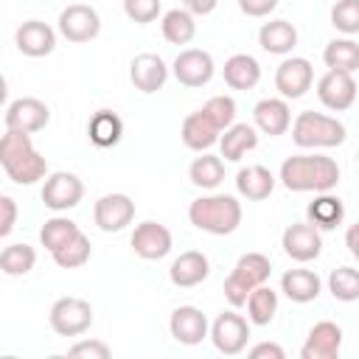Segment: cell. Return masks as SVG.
Segmentation results:
<instances>
[{
	"mask_svg": "<svg viewBox=\"0 0 359 359\" xmlns=\"http://www.w3.org/2000/svg\"><path fill=\"white\" fill-rule=\"evenodd\" d=\"M213 345L222 351V353H238L244 345H247V337H250V325L241 314H233V311H224L216 317L213 323Z\"/></svg>",
	"mask_w": 359,
	"mask_h": 359,
	"instance_id": "cell-12",
	"label": "cell"
},
{
	"mask_svg": "<svg viewBox=\"0 0 359 359\" xmlns=\"http://www.w3.org/2000/svg\"><path fill=\"white\" fill-rule=\"evenodd\" d=\"M87 135H90V140H93L95 146H101V149L115 146V143L121 140V135H123V121H121L112 109H98V112L90 118V123H87Z\"/></svg>",
	"mask_w": 359,
	"mask_h": 359,
	"instance_id": "cell-25",
	"label": "cell"
},
{
	"mask_svg": "<svg viewBox=\"0 0 359 359\" xmlns=\"http://www.w3.org/2000/svg\"><path fill=\"white\" fill-rule=\"evenodd\" d=\"M191 182L199 188H216L224 180V163L213 154H202L191 163Z\"/></svg>",
	"mask_w": 359,
	"mask_h": 359,
	"instance_id": "cell-33",
	"label": "cell"
},
{
	"mask_svg": "<svg viewBox=\"0 0 359 359\" xmlns=\"http://www.w3.org/2000/svg\"><path fill=\"white\" fill-rule=\"evenodd\" d=\"M325 65L331 70H345V73H353L359 67V45L351 42V39H334L325 45V53H323Z\"/></svg>",
	"mask_w": 359,
	"mask_h": 359,
	"instance_id": "cell-30",
	"label": "cell"
},
{
	"mask_svg": "<svg viewBox=\"0 0 359 359\" xmlns=\"http://www.w3.org/2000/svg\"><path fill=\"white\" fill-rule=\"evenodd\" d=\"M14 39H17V48H20L25 56H48V53L53 50V45H56L53 28H50L48 22H42V20H28V22H22V25L17 28Z\"/></svg>",
	"mask_w": 359,
	"mask_h": 359,
	"instance_id": "cell-15",
	"label": "cell"
},
{
	"mask_svg": "<svg viewBox=\"0 0 359 359\" xmlns=\"http://www.w3.org/2000/svg\"><path fill=\"white\" fill-rule=\"evenodd\" d=\"M272 185H275V177L264 165H247L236 174V188L247 199H266L272 194Z\"/></svg>",
	"mask_w": 359,
	"mask_h": 359,
	"instance_id": "cell-26",
	"label": "cell"
},
{
	"mask_svg": "<svg viewBox=\"0 0 359 359\" xmlns=\"http://www.w3.org/2000/svg\"><path fill=\"white\" fill-rule=\"evenodd\" d=\"M17 219V205L11 196H0V236H8Z\"/></svg>",
	"mask_w": 359,
	"mask_h": 359,
	"instance_id": "cell-44",
	"label": "cell"
},
{
	"mask_svg": "<svg viewBox=\"0 0 359 359\" xmlns=\"http://www.w3.org/2000/svg\"><path fill=\"white\" fill-rule=\"evenodd\" d=\"M280 286H283L286 297L294 300V303H309L320 294V278L309 269H289L280 278Z\"/></svg>",
	"mask_w": 359,
	"mask_h": 359,
	"instance_id": "cell-27",
	"label": "cell"
},
{
	"mask_svg": "<svg viewBox=\"0 0 359 359\" xmlns=\"http://www.w3.org/2000/svg\"><path fill=\"white\" fill-rule=\"evenodd\" d=\"M250 292H252V286L250 283H244L238 275H227V280H224V297L230 300V306H244L247 303V297H250Z\"/></svg>",
	"mask_w": 359,
	"mask_h": 359,
	"instance_id": "cell-43",
	"label": "cell"
},
{
	"mask_svg": "<svg viewBox=\"0 0 359 359\" xmlns=\"http://www.w3.org/2000/svg\"><path fill=\"white\" fill-rule=\"evenodd\" d=\"M269 272H272L269 258L261 255V252H247V255H241V258L236 261V269H233V275H238V278H241L244 283H250L252 289L261 286V283L269 278Z\"/></svg>",
	"mask_w": 359,
	"mask_h": 359,
	"instance_id": "cell-34",
	"label": "cell"
},
{
	"mask_svg": "<svg viewBox=\"0 0 359 359\" xmlns=\"http://www.w3.org/2000/svg\"><path fill=\"white\" fill-rule=\"evenodd\" d=\"M328 286L337 300H356L359 297V269H353V266L334 269L328 278Z\"/></svg>",
	"mask_w": 359,
	"mask_h": 359,
	"instance_id": "cell-38",
	"label": "cell"
},
{
	"mask_svg": "<svg viewBox=\"0 0 359 359\" xmlns=\"http://www.w3.org/2000/svg\"><path fill=\"white\" fill-rule=\"evenodd\" d=\"M208 334V320L194 306H180L171 314V337L182 345H196Z\"/></svg>",
	"mask_w": 359,
	"mask_h": 359,
	"instance_id": "cell-19",
	"label": "cell"
},
{
	"mask_svg": "<svg viewBox=\"0 0 359 359\" xmlns=\"http://www.w3.org/2000/svg\"><path fill=\"white\" fill-rule=\"evenodd\" d=\"M0 165L20 185L36 182L48 171L45 157L31 143V132H17V129H6V135L0 137Z\"/></svg>",
	"mask_w": 359,
	"mask_h": 359,
	"instance_id": "cell-1",
	"label": "cell"
},
{
	"mask_svg": "<svg viewBox=\"0 0 359 359\" xmlns=\"http://www.w3.org/2000/svg\"><path fill=\"white\" fill-rule=\"evenodd\" d=\"M238 6L250 17H264V14H269L278 6V0H238Z\"/></svg>",
	"mask_w": 359,
	"mask_h": 359,
	"instance_id": "cell-45",
	"label": "cell"
},
{
	"mask_svg": "<svg viewBox=\"0 0 359 359\" xmlns=\"http://www.w3.org/2000/svg\"><path fill=\"white\" fill-rule=\"evenodd\" d=\"M67 356H73V359H107L109 356V348L101 342V339H84V342H76L70 351H67Z\"/></svg>",
	"mask_w": 359,
	"mask_h": 359,
	"instance_id": "cell-42",
	"label": "cell"
},
{
	"mask_svg": "<svg viewBox=\"0 0 359 359\" xmlns=\"http://www.w3.org/2000/svg\"><path fill=\"white\" fill-rule=\"evenodd\" d=\"M132 216H135V202L126 194H107L95 202V210H93L95 224L107 233L123 230L132 222Z\"/></svg>",
	"mask_w": 359,
	"mask_h": 359,
	"instance_id": "cell-8",
	"label": "cell"
},
{
	"mask_svg": "<svg viewBox=\"0 0 359 359\" xmlns=\"http://www.w3.org/2000/svg\"><path fill=\"white\" fill-rule=\"evenodd\" d=\"M76 233H79L76 222L56 216V219H48V222L42 224V230H39V241H42V247H48V250L53 252V250H59L65 241H70Z\"/></svg>",
	"mask_w": 359,
	"mask_h": 359,
	"instance_id": "cell-37",
	"label": "cell"
},
{
	"mask_svg": "<svg viewBox=\"0 0 359 359\" xmlns=\"http://www.w3.org/2000/svg\"><path fill=\"white\" fill-rule=\"evenodd\" d=\"M219 132H222V129L208 118V112H205V109L191 112V115L182 121V140H185V146H188V149H196V151H202V149L213 146V143H216V137H219Z\"/></svg>",
	"mask_w": 359,
	"mask_h": 359,
	"instance_id": "cell-20",
	"label": "cell"
},
{
	"mask_svg": "<svg viewBox=\"0 0 359 359\" xmlns=\"http://www.w3.org/2000/svg\"><path fill=\"white\" fill-rule=\"evenodd\" d=\"M258 42L264 50L269 53H286L297 45V31L292 22L286 20H272V22H264L261 31H258Z\"/></svg>",
	"mask_w": 359,
	"mask_h": 359,
	"instance_id": "cell-23",
	"label": "cell"
},
{
	"mask_svg": "<svg viewBox=\"0 0 359 359\" xmlns=\"http://www.w3.org/2000/svg\"><path fill=\"white\" fill-rule=\"evenodd\" d=\"M93 309L81 297H59L50 306V328L62 337H79L90 328Z\"/></svg>",
	"mask_w": 359,
	"mask_h": 359,
	"instance_id": "cell-5",
	"label": "cell"
},
{
	"mask_svg": "<svg viewBox=\"0 0 359 359\" xmlns=\"http://www.w3.org/2000/svg\"><path fill=\"white\" fill-rule=\"evenodd\" d=\"M132 247H135V252H137L140 258H146V261L163 258V255H168V250H171V233H168V227L160 224V222H143V224H137L135 233H132Z\"/></svg>",
	"mask_w": 359,
	"mask_h": 359,
	"instance_id": "cell-14",
	"label": "cell"
},
{
	"mask_svg": "<svg viewBox=\"0 0 359 359\" xmlns=\"http://www.w3.org/2000/svg\"><path fill=\"white\" fill-rule=\"evenodd\" d=\"M255 143H258V135H255L252 126H247V123L227 126V129H224V137H222V157L238 160L244 151L255 149Z\"/></svg>",
	"mask_w": 359,
	"mask_h": 359,
	"instance_id": "cell-29",
	"label": "cell"
},
{
	"mask_svg": "<svg viewBox=\"0 0 359 359\" xmlns=\"http://www.w3.org/2000/svg\"><path fill=\"white\" fill-rule=\"evenodd\" d=\"M250 356L252 359H283V348L275 345V342H261L250 351Z\"/></svg>",
	"mask_w": 359,
	"mask_h": 359,
	"instance_id": "cell-46",
	"label": "cell"
},
{
	"mask_svg": "<svg viewBox=\"0 0 359 359\" xmlns=\"http://www.w3.org/2000/svg\"><path fill=\"white\" fill-rule=\"evenodd\" d=\"M339 345H342V328L331 320H323L309 331V339H306L300 356L303 359H337Z\"/></svg>",
	"mask_w": 359,
	"mask_h": 359,
	"instance_id": "cell-13",
	"label": "cell"
},
{
	"mask_svg": "<svg viewBox=\"0 0 359 359\" xmlns=\"http://www.w3.org/2000/svg\"><path fill=\"white\" fill-rule=\"evenodd\" d=\"M188 216H191V224H196L199 230H208V233H216V236H227L241 222V205L227 194L202 196V199L191 202Z\"/></svg>",
	"mask_w": 359,
	"mask_h": 359,
	"instance_id": "cell-3",
	"label": "cell"
},
{
	"mask_svg": "<svg viewBox=\"0 0 359 359\" xmlns=\"http://www.w3.org/2000/svg\"><path fill=\"white\" fill-rule=\"evenodd\" d=\"M283 250L294 261H311L323 250V238L311 224H289L283 230Z\"/></svg>",
	"mask_w": 359,
	"mask_h": 359,
	"instance_id": "cell-17",
	"label": "cell"
},
{
	"mask_svg": "<svg viewBox=\"0 0 359 359\" xmlns=\"http://www.w3.org/2000/svg\"><path fill=\"white\" fill-rule=\"evenodd\" d=\"M280 180L289 191H331L339 182V168L323 154H294L283 160Z\"/></svg>",
	"mask_w": 359,
	"mask_h": 359,
	"instance_id": "cell-2",
	"label": "cell"
},
{
	"mask_svg": "<svg viewBox=\"0 0 359 359\" xmlns=\"http://www.w3.org/2000/svg\"><path fill=\"white\" fill-rule=\"evenodd\" d=\"M331 22L345 34H359V0H339L331 8Z\"/></svg>",
	"mask_w": 359,
	"mask_h": 359,
	"instance_id": "cell-39",
	"label": "cell"
},
{
	"mask_svg": "<svg viewBox=\"0 0 359 359\" xmlns=\"http://www.w3.org/2000/svg\"><path fill=\"white\" fill-rule=\"evenodd\" d=\"M356 160H359V151H356Z\"/></svg>",
	"mask_w": 359,
	"mask_h": 359,
	"instance_id": "cell-49",
	"label": "cell"
},
{
	"mask_svg": "<svg viewBox=\"0 0 359 359\" xmlns=\"http://www.w3.org/2000/svg\"><path fill=\"white\" fill-rule=\"evenodd\" d=\"M202 109L208 112V118H210L219 129H227V126L233 123V118H236V101H233L230 95H213Z\"/></svg>",
	"mask_w": 359,
	"mask_h": 359,
	"instance_id": "cell-40",
	"label": "cell"
},
{
	"mask_svg": "<svg viewBox=\"0 0 359 359\" xmlns=\"http://www.w3.org/2000/svg\"><path fill=\"white\" fill-rule=\"evenodd\" d=\"M191 14H210L216 8V0H182Z\"/></svg>",
	"mask_w": 359,
	"mask_h": 359,
	"instance_id": "cell-47",
	"label": "cell"
},
{
	"mask_svg": "<svg viewBox=\"0 0 359 359\" xmlns=\"http://www.w3.org/2000/svg\"><path fill=\"white\" fill-rule=\"evenodd\" d=\"M174 76L180 84L185 87H202L210 81L213 76V59L208 50L199 48H188L174 59Z\"/></svg>",
	"mask_w": 359,
	"mask_h": 359,
	"instance_id": "cell-9",
	"label": "cell"
},
{
	"mask_svg": "<svg viewBox=\"0 0 359 359\" xmlns=\"http://www.w3.org/2000/svg\"><path fill=\"white\" fill-rule=\"evenodd\" d=\"M292 140L297 146H303V149H311V146H339L345 140V126L337 118H328V115L306 109V112H300L294 118Z\"/></svg>",
	"mask_w": 359,
	"mask_h": 359,
	"instance_id": "cell-4",
	"label": "cell"
},
{
	"mask_svg": "<svg viewBox=\"0 0 359 359\" xmlns=\"http://www.w3.org/2000/svg\"><path fill=\"white\" fill-rule=\"evenodd\" d=\"M261 79V67L252 56L247 53H236L224 62V81L233 87V90H250L255 87Z\"/></svg>",
	"mask_w": 359,
	"mask_h": 359,
	"instance_id": "cell-24",
	"label": "cell"
},
{
	"mask_svg": "<svg viewBox=\"0 0 359 359\" xmlns=\"http://www.w3.org/2000/svg\"><path fill=\"white\" fill-rule=\"evenodd\" d=\"M123 11L135 22H151L160 14V0H123Z\"/></svg>",
	"mask_w": 359,
	"mask_h": 359,
	"instance_id": "cell-41",
	"label": "cell"
},
{
	"mask_svg": "<svg viewBox=\"0 0 359 359\" xmlns=\"http://www.w3.org/2000/svg\"><path fill=\"white\" fill-rule=\"evenodd\" d=\"M289 121H292V115H289L286 101H280V98H264V101L255 104V123H258L261 132H266V135H283L289 129Z\"/></svg>",
	"mask_w": 359,
	"mask_h": 359,
	"instance_id": "cell-22",
	"label": "cell"
},
{
	"mask_svg": "<svg viewBox=\"0 0 359 359\" xmlns=\"http://www.w3.org/2000/svg\"><path fill=\"white\" fill-rule=\"evenodd\" d=\"M129 76H132V84L140 93H157L165 84L168 70H165V62L157 53H140V56L132 59Z\"/></svg>",
	"mask_w": 359,
	"mask_h": 359,
	"instance_id": "cell-18",
	"label": "cell"
},
{
	"mask_svg": "<svg viewBox=\"0 0 359 359\" xmlns=\"http://www.w3.org/2000/svg\"><path fill=\"white\" fill-rule=\"evenodd\" d=\"M194 31H196V25H194V14L188 8H171V11H165V17H163V36L171 45L191 42L194 39Z\"/></svg>",
	"mask_w": 359,
	"mask_h": 359,
	"instance_id": "cell-28",
	"label": "cell"
},
{
	"mask_svg": "<svg viewBox=\"0 0 359 359\" xmlns=\"http://www.w3.org/2000/svg\"><path fill=\"white\" fill-rule=\"evenodd\" d=\"M311 65H309V59H300V56H294V59H286L280 67H278V73H275V87L286 95V98H300L309 87H311Z\"/></svg>",
	"mask_w": 359,
	"mask_h": 359,
	"instance_id": "cell-16",
	"label": "cell"
},
{
	"mask_svg": "<svg viewBox=\"0 0 359 359\" xmlns=\"http://www.w3.org/2000/svg\"><path fill=\"white\" fill-rule=\"evenodd\" d=\"M317 95L328 109H348L356 98V81L345 70H328L317 84Z\"/></svg>",
	"mask_w": 359,
	"mask_h": 359,
	"instance_id": "cell-10",
	"label": "cell"
},
{
	"mask_svg": "<svg viewBox=\"0 0 359 359\" xmlns=\"http://www.w3.org/2000/svg\"><path fill=\"white\" fill-rule=\"evenodd\" d=\"M34 261H36V252L31 244H8L3 252H0V269L6 275H25L34 269Z\"/></svg>",
	"mask_w": 359,
	"mask_h": 359,
	"instance_id": "cell-32",
	"label": "cell"
},
{
	"mask_svg": "<svg viewBox=\"0 0 359 359\" xmlns=\"http://www.w3.org/2000/svg\"><path fill=\"white\" fill-rule=\"evenodd\" d=\"M50 112L39 98H17L6 109V129L17 132H39L48 123Z\"/></svg>",
	"mask_w": 359,
	"mask_h": 359,
	"instance_id": "cell-11",
	"label": "cell"
},
{
	"mask_svg": "<svg viewBox=\"0 0 359 359\" xmlns=\"http://www.w3.org/2000/svg\"><path fill=\"white\" fill-rule=\"evenodd\" d=\"M345 244H348V250L353 252V258H359V222L348 227V233H345Z\"/></svg>",
	"mask_w": 359,
	"mask_h": 359,
	"instance_id": "cell-48",
	"label": "cell"
},
{
	"mask_svg": "<svg viewBox=\"0 0 359 359\" xmlns=\"http://www.w3.org/2000/svg\"><path fill=\"white\" fill-rule=\"evenodd\" d=\"M98 28H101L98 11L84 3H73L59 14V31L70 42H90L98 34Z\"/></svg>",
	"mask_w": 359,
	"mask_h": 359,
	"instance_id": "cell-7",
	"label": "cell"
},
{
	"mask_svg": "<svg viewBox=\"0 0 359 359\" xmlns=\"http://www.w3.org/2000/svg\"><path fill=\"white\" fill-rule=\"evenodd\" d=\"M342 216H345V208H342V202H339L337 196L323 194V196H317V199L309 205V219H311L314 227L331 230V227H337V224L342 222Z\"/></svg>",
	"mask_w": 359,
	"mask_h": 359,
	"instance_id": "cell-31",
	"label": "cell"
},
{
	"mask_svg": "<svg viewBox=\"0 0 359 359\" xmlns=\"http://www.w3.org/2000/svg\"><path fill=\"white\" fill-rule=\"evenodd\" d=\"M87 258H90V241H87V236H84L81 230H79L70 241H65L59 250H53V261H56L59 266H65V269L81 266Z\"/></svg>",
	"mask_w": 359,
	"mask_h": 359,
	"instance_id": "cell-36",
	"label": "cell"
},
{
	"mask_svg": "<svg viewBox=\"0 0 359 359\" xmlns=\"http://www.w3.org/2000/svg\"><path fill=\"white\" fill-rule=\"evenodd\" d=\"M208 272H210V264H208V258H205L202 252H196V250L182 252V255L171 264V280H174L177 286H196V283H202V280L208 278Z\"/></svg>",
	"mask_w": 359,
	"mask_h": 359,
	"instance_id": "cell-21",
	"label": "cell"
},
{
	"mask_svg": "<svg viewBox=\"0 0 359 359\" xmlns=\"http://www.w3.org/2000/svg\"><path fill=\"white\" fill-rule=\"evenodd\" d=\"M81 194H84V185L70 171H53L42 185V202L50 210H67V208L79 205Z\"/></svg>",
	"mask_w": 359,
	"mask_h": 359,
	"instance_id": "cell-6",
	"label": "cell"
},
{
	"mask_svg": "<svg viewBox=\"0 0 359 359\" xmlns=\"http://www.w3.org/2000/svg\"><path fill=\"white\" fill-rule=\"evenodd\" d=\"M247 309H250V320L255 325H266L272 317H275V309H278V294L269 289V286H255L247 297Z\"/></svg>",
	"mask_w": 359,
	"mask_h": 359,
	"instance_id": "cell-35",
	"label": "cell"
}]
</instances>
